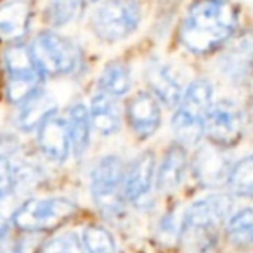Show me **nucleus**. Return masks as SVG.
Instances as JSON below:
<instances>
[{
	"mask_svg": "<svg viewBox=\"0 0 253 253\" xmlns=\"http://www.w3.org/2000/svg\"><path fill=\"white\" fill-rule=\"evenodd\" d=\"M238 12L229 0H194L180 23V43L196 56L215 52L232 39Z\"/></svg>",
	"mask_w": 253,
	"mask_h": 253,
	"instance_id": "obj_1",
	"label": "nucleus"
},
{
	"mask_svg": "<svg viewBox=\"0 0 253 253\" xmlns=\"http://www.w3.org/2000/svg\"><path fill=\"white\" fill-rule=\"evenodd\" d=\"M232 200L227 194H211L193 203L184 215L180 238L191 246L208 250L215 241L217 229L231 217Z\"/></svg>",
	"mask_w": 253,
	"mask_h": 253,
	"instance_id": "obj_2",
	"label": "nucleus"
},
{
	"mask_svg": "<svg viewBox=\"0 0 253 253\" xmlns=\"http://www.w3.org/2000/svg\"><path fill=\"white\" fill-rule=\"evenodd\" d=\"M213 106V85L205 78L194 80L184 90L177 111L172 118V128L182 146L198 144L205 135V122Z\"/></svg>",
	"mask_w": 253,
	"mask_h": 253,
	"instance_id": "obj_3",
	"label": "nucleus"
},
{
	"mask_svg": "<svg viewBox=\"0 0 253 253\" xmlns=\"http://www.w3.org/2000/svg\"><path fill=\"white\" fill-rule=\"evenodd\" d=\"M142 5L139 0H101L90 19L92 32L102 42H120L139 28Z\"/></svg>",
	"mask_w": 253,
	"mask_h": 253,
	"instance_id": "obj_4",
	"label": "nucleus"
},
{
	"mask_svg": "<svg viewBox=\"0 0 253 253\" xmlns=\"http://www.w3.org/2000/svg\"><path fill=\"white\" fill-rule=\"evenodd\" d=\"M43 77L73 75L82 66V50L73 40L56 32H40L30 45Z\"/></svg>",
	"mask_w": 253,
	"mask_h": 253,
	"instance_id": "obj_5",
	"label": "nucleus"
},
{
	"mask_svg": "<svg viewBox=\"0 0 253 253\" xmlns=\"http://www.w3.org/2000/svg\"><path fill=\"white\" fill-rule=\"evenodd\" d=\"M4 64L7 71V97L12 104L21 106L26 99L40 90L43 73L37 64L30 45L16 42L5 49Z\"/></svg>",
	"mask_w": 253,
	"mask_h": 253,
	"instance_id": "obj_6",
	"label": "nucleus"
},
{
	"mask_svg": "<svg viewBox=\"0 0 253 253\" xmlns=\"http://www.w3.org/2000/svg\"><path fill=\"white\" fill-rule=\"evenodd\" d=\"M77 211L78 207L66 198L28 200L16 208L12 222L23 232H45L59 229L71 220Z\"/></svg>",
	"mask_w": 253,
	"mask_h": 253,
	"instance_id": "obj_7",
	"label": "nucleus"
},
{
	"mask_svg": "<svg viewBox=\"0 0 253 253\" xmlns=\"http://www.w3.org/2000/svg\"><path fill=\"white\" fill-rule=\"evenodd\" d=\"M125 165L118 156H104L92 170V198L104 213L115 215L122 211L125 201Z\"/></svg>",
	"mask_w": 253,
	"mask_h": 253,
	"instance_id": "obj_8",
	"label": "nucleus"
},
{
	"mask_svg": "<svg viewBox=\"0 0 253 253\" xmlns=\"http://www.w3.org/2000/svg\"><path fill=\"white\" fill-rule=\"evenodd\" d=\"M205 135L210 144L227 149L243 137V111L234 101H218L210 108L205 122Z\"/></svg>",
	"mask_w": 253,
	"mask_h": 253,
	"instance_id": "obj_9",
	"label": "nucleus"
},
{
	"mask_svg": "<svg viewBox=\"0 0 253 253\" xmlns=\"http://www.w3.org/2000/svg\"><path fill=\"white\" fill-rule=\"evenodd\" d=\"M155 153L144 151L134 160L125 173L123 193L125 200L134 207H148L151 201L153 179H155Z\"/></svg>",
	"mask_w": 253,
	"mask_h": 253,
	"instance_id": "obj_10",
	"label": "nucleus"
},
{
	"mask_svg": "<svg viewBox=\"0 0 253 253\" xmlns=\"http://www.w3.org/2000/svg\"><path fill=\"white\" fill-rule=\"evenodd\" d=\"M125 116L128 126L137 137H151L162 123V109L158 99L151 92H137L126 102Z\"/></svg>",
	"mask_w": 253,
	"mask_h": 253,
	"instance_id": "obj_11",
	"label": "nucleus"
},
{
	"mask_svg": "<svg viewBox=\"0 0 253 253\" xmlns=\"http://www.w3.org/2000/svg\"><path fill=\"white\" fill-rule=\"evenodd\" d=\"M146 80H148L151 94L169 108H173L180 102L184 95V85L179 73L170 64L162 61H151L146 70Z\"/></svg>",
	"mask_w": 253,
	"mask_h": 253,
	"instance_id": "obj_12",
	"label": "nucleus"
},
{
	"mask_svg": "<svg viewBox=\"0 0 253 253\" xmlns=\"http://www.w3.org/2000/svg\"><path fill=\"white\" fill-rule=\"evenodd\" d=\"M37 142L47 160L54 163L66 162L71 149L70 132H68V122L64 118L52 115L39 126Z\"/></svg>",
	"mask_w": 253,
	"mask_h": 253,
	"instance_id": "obj_13",
	"label": "nucleus"
},
{
	"mask_svg": "<svg viewBox=\"0 0 253 253\" xmlns=\"http://www.w3.org/2000/svg\"><path fill=\"white\" fill-rule=\"evenodd\" d=\"M194 173L198 180L207 187H217L222 184H227L229 173L232 165L229 163L227 156L224 155V149L218 146H203L194 156L193 163Z\"/></svg>",
	"mask_w": 253,
	"mask_h": 253,
	"instance_id": "obj_14",
	"label": "nucleus"
},
{
	"mask_svg": "<svg viewBox=\"0 0 253 253\" xmlns=\"http://www.w3.org/2000/svg\"><path fill=\"white\" fill-rule=\"evenodd\" d=\"M220 70L229 80L245 82L253 71V35L239 37L232 40L220 57Z\"/></svg>",
	"mask_w": 253,
	"mask_h": 253,
	"instance_id": "obj_15",
	"label": "nucleus"
},
{
	"mask_svg": "<svg viewBox=\"0 0 253 253\" xmlns=\"http://www.w3.org/2000/svg\"><path fill=\"white\" fill-rule=\"evenodd\" d=\"M32 23V9L26 0H9L0 5V40L23 42Z\"/></svg>",
	"mask_w": 253,
	"mask_h": 253,
	"instance_id": "obj_16",
	"label": "nucleus"
},
{
	"mask_svg": "<svg viewBox=\"0 0 253 253\" xmlns=\"http://www.w3.org/2000/svg\"><path fill=\"white\" fill-rule=\"evenodd\" d=\"M187 151L180 142L172 144L163 155V162L156 172V186L160 191H172L182 184L187 172Z\"/></svg>",
	"mask_w": 253,
	"mask_h": 253,
	"instance_id": "obj_17",
	"label": "nucleus"
},
{
	"mask_svg": "<svg viewBox=\"0 0 253 253\" xmlns=\"http://www.w3.org/2000/svg\"><path fill=\"white\" fill-rule=\"evenodd\" d=\"M56 109H57L56 99L40 88L37 94H33L32 97L26 99L21 104L19 116H18V125L25 132L39 130V126L47 118L56 115Z\"/></svg>",
	"mask_w": 253,
	"mask_h": 253,
	"instance_id": "obj_18",
	"label": "nucleus"
},
{
	"mask_svg": "<svg viewBox=\"0 0 253 253\" xmlns=\"http://www.w3.org/2000/svg\"><path fill=\"white\" fill-rule=\"evenodd\" d=\"M92 125L102 135H113L122 128V109L113 95L99 92L90 101Z\"/></svg>",
	"mask_w": 253,
	"mask_h": 253,
	"instance_id": "obj_19",
	"label": "nucleus"
},
{
	"mask_svg": "<svg viewBox=\"0 0 253 253\" xmlns=\"http://www.w3.org/2000/svg\"><path fill=\"white\" fill-rule=\"evenodd\" d=\"M68 132H70L71 149L77 158L85 155L90 144V134H92V120L90 111L85 104L77 102L71 106L70 116H68Z\"/></svg>",
	"mask_w": 253,
	"mask_h": 253,
	"instance_id": "obj_20",
	"label": "nucleus"
},
{
	"mask_svg": "<svg viewBox=\"0 0 253 253\" xmlns=\"http://www.w3.org/2000/svg\"><path fill=\"white\" fill-rule=\"evenodd\" d=\"M97 87L99 92L113 95V97L125 95L132 87L130 68L126 66L123 61H111V63H108L97 80Z\"/></svg>",
	"mask_w": 253,
	"mask_h": 253,
	"instance_id": "obj_21",
	"label": "nucleus"
},
{
	"mask_svg": "<svg viewBox=\"0 0 253 253\" xmlns=\"http://www.w3.org/2000/svg\"><path fill=\"white\" fill-rule=\"evenodd\" d=\"M225 236L238 248L253 246V208H241L232 213L225 225Z\"/></svg>",
	"mask_w": 253,
	"mask_h": 253,
	"instance_id": "obj_22",
	"label": "nucleus"
},
{
	"mask_svg": "<svg viewBox=\"0 0 253 253\" xmlns=\"http://www.w3.org/2000/svg\"><path fill=\"white\" fill-rule=\"evenodd\" d=\"M85 0H47L43 16L52 28H63L78 18Z\"/></svg>",
	"mask_w": 253,
	"mask_h": 253,
	"instance_id": "obj_23",
	"label": "nucleus"
},
{
	"mask_svg": "<svg viewBox=\"0 0 253 253\" xmlns=\"http://www.w3.org/2000/svg\"><path fill=\"white\" fill-rule=\"evenodd\" d=\"M227 186L236 196L253 198V155L232 165Z\"/></svg>",
	"mask_w": 253,
	"mask_h": 253,
	"instance_id": "obj_24",
	"label": "nucleus"
},
{
	"mask_svg": "<svg viewBox=\"0 0 253 253\" xmlns=\"http://www.w3.org/2000/svg\"><path fill=\"white\" fill-rule=\"evenodd\" d=\"M84 246L87 253H115L116 245L111 232L102 225H87L84 231Z\"/></svg>",
	"mask_w": 253,
	"mask_h": 253,
	"instance_id": "obj_25",
	"label": "nucleus"
},
{
	"mask_svg": "<svg viewBox=\"0 0 253 253\" xmlns=\"http://www.w3.org/2000/svg\"><path fill=\"white\" fill-rule=\"evenodd\" d=\"M42 253H87L84 241L75 232H63L54 236L43 245Z\"/></svg>",
	"mask_w": 253,
	"mask_h": 253,
	"instance_id": "obj_26",
	"label": "nucleus"
},
{
	"mask_svg": "<svg viewBox=\"0 0 253 253\" xmlns=\"http://www.w3.org/2000/svg\"><path fill=\"white\" fill-rule=\"evenodd\" d=\"M87 2H92V4H95V2H101V0H87Z\"/></svg>",
	"mask_w": 253,
	"mask_h": 253,
	"instance_id": "obj_27",
	"label": "nucleus"
}]
</instances>
